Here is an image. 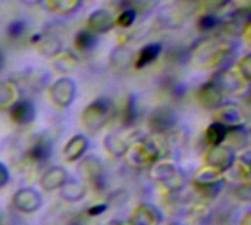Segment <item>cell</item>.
<instances>
[{
    "label": "cell",
    "mask_w": 251,
    "mask_h": 225,
    "mask_svg": "<svg viewBox=\"0 0 251 225\" xmlns=\"http://www.w3.org/2000/svg\"><path fill=\"white\" fill-rule=\"evenodd\" d=\"M126 225H128V224H126Z\"/></svg>",
    "instance_id": "45"
},
{
    "label": "cell",
    "mask_w": 251,
    "mask_h": 225,
    "mask_svg": "<svg viewBox=\"0 0 251 225\" xmlns=\"http://www.w3.org/2000/svg\"><path fill=\"white\" fill-rule=\"evenodd\" d=\"M115 25V19L107 10H96L91 13L87 19V29L93 34H104L109 29H112Z\"/></svg>",
    "instance_id": "19"
},
{
    "label": "cell",
    "mask_w": 251,
    "mask_h": 225,
    "mask_svg": "<svg viewBox=\"0 0 251 225\" xmlns=\"http://www.w3.org/2000/svg\"><path fill=\"white\" fill-rule=\"evenodd\" d=\"M213 122L221 124L226 130L241 128L247 124V113L246 111L235 103H224L218 109H215Z\"/></svg>",
    "instance_id": "6"
},
{
    "label": "cell",
    "mask_w": 251,
    "mask_h": 225,
    "mask_svg": "<svg viewBox=\"0 0 251 225\" xmlns=\"http://www.w3.org/2000/svg\"><path fill=\"white\" fill-rule=\"evenodd\" d=\"M218 24H219V21H218V18H216L215 15H212V13H206V15H203V16L199 19L197 27H199V29H200V31H203V32H209V31H212L213 28H216V27H218Z\"/></svg>",
    "instance_id": "32"
},
{
    "label": "cell",
    "mask_w": 251,
    "mask_h": 225,
    "mask_svg": "<svg viewBox=\"0 0 251 225\" xmlns=\"http://www.w3.org/2000/svg\"><path fill=\"white\" fill-rule=\"evenodd\" d=\"M53 153V143L43 136H38L31 141V144L26 149V159L31 164H44L50 159Z\"/></svg>",
    "instance_id": "13"
},
{
    "label": "cell",
    "mask_w": 251,
    "mask_h": 225,
    "mask_svg": "<svg viewBox=\"0 0 251 225\" xmlns=\"http://www.w3.org/2000/svg\"><path fill=\"white\" fill-rule=\"evenodd\" d=\"M26 29V22L22 21V19H18V21H13L9 27H7V35L10 38H18L21 37Z\"/></svg>",
    "instance_id": "36"
},
{
    "label": "cell",
    "mask_w": 251,
    "mask_h": 225,
    "mask_svg": "<svg viewBox=\"0 0 251 225\" xmlns=\"http://www.w3.org/2000/svg\"><path fill=\"white\" fill-rule=\"evenodd\" d=\"M41 195L31 189V187H24L19 189L13 193L12 196V206L22 214H34L41 208Z\"/></svg>",
    "instance_id": "9"
},
{
    "label": "cell",
    "mask_w": 251,
    "mask_h": 225,
    "mask_svg": "<svg viewBox=\"0 0 251 225\" xmlns=\"http://www.w3.org/2000/svg\"><path fill=\"white\" fill-rule=\"evenodd\" d=\"M9 178H10V174H9L7 167L0 162V187L6 186L9 183Z\"/></svg>",
    "instance_id": "40"
},
{
    "label": "cell",
    "mask_w": 251,
    "mask_h": 225,
    "mask_svg": "<svg viewBox=\"0 0 251 225\" xmlns=\"http://www.w3.org/2000/svg\"><path fill=\"white\" fill-rule=\"evenodd\" d=\"M112 111H113L112 102L109 99H106V97L96 99L82 111L81 122L88 131L96 133L101 127H104V124L110 119Z\"/></svg>",
    "instance_id": "4"
},
{
    "label": "cell",
    "mask_w": 251,
    "mask_h": 225,
    "mask_svg": "<svg viewBox=\"0 0 251 225\" xmlns=\"http://www.w3.org/2000/svg\"><path fill=\"white\" fill-rule=\"evenodd\" d=\"M96 41H97V35L88 31L87 28L78 31L76 35L74 37V44L79 52H90L96 46Z\"/></svg>",
    "instance_id": "28"
},
{
    "label": "cell",
    "mask_w": 251,
    "mask_h": 225,
    "mask_svg": "<svg viewBox=\"0 0 251 225\" xmlns=\"http://www.w3.org/2000/svg\"><path fill=\"white\" fill-rule=\"evenodd\" d=\"M32 41L38 46V50L47 56H54L62 50V41L54 35H35L32 37Z\"/></svg>",
    "instance_id": "25"
},
{
    "label": "cell",
    "mask_w": 251,
    "mask_h": 225,
    "mask_svg": "<svg viewBox=\"0 0 251 225\" xmlns=\"http://www.w3.org/2000/svg\"><path fill=\"white\" fill-rule=\"evenodd\" d=\"M16 84H18V87L22 85L24 88L32 90V91H40L46 85V75L41 74V72H38V71H26L22 75L21 83H16Z\"/></svg>",
    "instance_id": "26"
},
{
    "label": "cell",
    "mask_w": 251,
    "mask_h": 225,
    "mask_svg": "<svg viewBox=\"0 0 251 225\" xmlns=\"http://www.w3.org/2000/svg\"><path fill=\"white\" fill-rule=\"evenodd\" d=\"M75 93H76L75 83L66 77L56 80L49 88V96H50L51 103L57 108H62V109L68 108L74 102Z\"/></svg>",
    "instance_id": "8"
},
{
    "label": "cell",
    "mask_w": 251,
    "mask_h": 225,
    "mask_svg": "<svg viewBox=\"0 0 251 225\" xmlns=\"http://www.w3.org/2000/svg\"><path fill=\"white\" fill-rule=\"evenodd\" d=\"M175 124H176V116L168 108H160L154 111L149 119V125L156 136H163V134L171 133Z\"/></svg>",
    "instance_id": "12"
},
{
    "label": "cell",
    "mask_w": 251,
    "mask_h": 225,
    "mask_svg": "<svg viewBox=\"0 0 251 225\" xmlns=\"http://www.w3.org/2000/svg\"><path fill=\"white\" fill-rule=\"evenodd\" d=\"M21 88L13 80L0 81V111H9L19 99Z\"/></svg>",
    "instance_id": "20"
},
{
    "label": "cell",
    "mask_w": 251,
    "mask_h": 225,
    "mask_svg": "<svg viewBox=\"0 0 251 225\" xmlns=\"http://www.w3.org/2000/svg\"><path fill=\"white\" fill-rule=\"evenodd\" d=\"M0 225H1V217H0Z\"/></svg>",
    "instance_id": "43"
},
{
    "label": "cell",
    "mask_w": 251,
    "mask_h": 225,
    "mask_svg": "<svg viewBox=\"0 0 251 225\" xmlns=\"http://www.w3.org/2000/svg\"><path fill=\"white\" fill-rule=\"evenodd\" d=\"M224 144L231 150H243L249 144V131L246 127L228 130Z\"/></svg>",
    "instance_id": "24"
},
{
    "label": "cell",
    "mask_w": 251,
    "mask_h": 225,
    "mask_svg": "<svg viewBox=\"0 0 251 225\" xmlns=\"http://www.w3.org/2000/svg\"><path fill=\"white\" fill-rule=\"evenodd\" d=\"M224 183H225V172L209 165H203L200 169H197L193 178V184L196 190L201 196H210V197L219 193V189Z\"/></svg>",
    "instance_id": "5"
},
{
    "label": "cell",
    "mask_w": 251,
    "mask_h": 225,
    "mask_svg": "<svg viewBox=\"0 0 251 225\" xmlns=\"http://www.w3.org/2000/svg\"><path fill=\"white\" fill-rule=\"evenodd\" d=\"M134 19H135V12L131 9H125L122 10V13L118 15V18L115 19V24L122 28H128L134 24Z\"/></svg>",
    "instance_id": "35"
},
{
    "label": "cell",
    "mask_w": 251,
    "mask_h": 225,
    "mask_svg": "<svg viewBox=\"0 0 251 225\" xmlns=\"http://www.w3.org/2000/svg\"><path fill=\"white\" fill-rule=\"evenodd\" d=\"M3 65H4V56H3V53L0 52V71H1V68H3Z\"/></svg>",
    "instance_id": "42"
},
{
    "label": "cell",
    "mask_w": 251,
    "mask_h": 225,
    "mask_svg": "<svg viewBox=\"0 0 251 225\" xmlns=\"http://www.w3.org/2000/svg\"><path fill=\"white\" fill-rule=\"evenodd\" d=\"M125 3L128 6L126 9H131L137 13V12H146L151 9L154 4V0H125Z\"/></svg>",
    "instance_id": "34"
},
{
    "label": "cell",
    "mask_w": 251,
    "mask_h": 225,
    "mask_svg": "<svg viewBox=\"0 0 251 225\" xmlns=\"http://www.w3.org/2000/svg\"><path fill=\"white\" fill-rule=\"evenodd\" d=\"M37 109L29 99H19L10 109L9 116L13 124L16 125H28L35 119Z\"/></svg>",
    "instance_id": "14"
},
{
    "label": "cell",
    "mask_w": 251,
    "mask_h": 225,
    "mask_svg": "<svg viewBox=\"0 0 251 225\" xmlns=\"http://www.w3.org/2000/svg\"><path fill=\"white\" fill-rule=\"evenodd\" d=\"M226 3H228V0H201V6L206 7V10H209V12L225 6Z\"/></svg>",
    "instance_id": "38"
},
{
    "label": "cell",
    "mask_w": 251,
    "mask_h": 225,
    "mask_svg": "<svg viewBox=\"0 0 251 225\" xmlns=\"http://www.w3.org/2000/svg\"><path fill=\"white\" fill-rule=\"evenodd\" d=\"M162 214L149 203L140 205L131 215L128 225H160Z\"/></svg>",
    "instance_id": "18"
},
{
    "label": "cell",
    "mask_w": 251,
    "mask_h": 225,
    "mask_svg": "<svg viewBox=\"0 0 251 225\" xmlns=\"http://www.w3.org/2000/svg\"><path fill=\"white\" fill-rule=\"evenodd\" d=\"M234 56V46L228 40L210 38L196 47L193 53V63L199 69L226 68L228 60Z\"/></svg>",
    "instance_id": "2"
},
{
    "label": "cell",
    "mask_w": 251,
    "mask_h": 225,
    "mask_svg": "<svg viewBox=\"0 0 251 225\" xmlns=\"http://www.w3.org/2000/svg\"><path fill=\"white\" fill-rule=\"evenodd\" d=\"M166 143L163 139L149 137L138 139L134 143L126 144V149L122 155L125 164L132 169H149L157 161L163 159L166 155Z\"/></svg>",
    "instance_id": "1"
},
{
    "label": "cell",
    "mask_w": 251,
    "mask_h": 225,
    "mask_svg": "<svg viewBox=\"0 0 251 225\" xmlns=\"http://www.w3.org/2000/svg\"><path fill=\"white\" fill-rule=\"evenodd\" d=\"M210 81L225 94V97L241 93L246 88V84H247L240 77L237 69H231V68L218 69V72L212 77Z\"/></svg>",
    "instance_id": "7"
},
{
    "label": "cell",
    "mask_w": 251,
    "mask_h": 225,
    "mask_svg": "<svg viewBox=\"0 0 251 225\" xmlns=\"http://www.w3.org/2000/svg\"><path fill=\"white\" fill-rule=\"evenodd\" d=\"M235 159H237L235 152L226 147L225 144L209 147L207 152L204 153V165L213 167L222 172H226L232 167Z\"/></svg>",
    "instance_id": "10"
},
{
    "label": "cell",
    "mask_w": 251,
    "mask_h": 225,
    "mask_svg": "<svg viewBox=\"0 0 251 225\" xmlns=\"http://www.w3.org/2000/svg\"><path fill=\"white\" fill-rule=\"evenodd\" d=\"M88 149V139L84 136V134H76V136H72L66 144L63 146V150H62V158L65 162L68 164H74V162H78L87 152Z\"/></svg>",
    "instance_id": "16"
},
{
    "label": "cell",
    "mask_w": 251,
    "mask_h": 225,
    "mask_svg": "<svg viewBox=\"0 0 251 225\" xmlns=\"http://www.w3.org/2000/svg\"><path fill=\"white\" fill-rule=\"evenodd\" d=\"M150 177L162 184V187L169 193H178L185 186V175L174 161L160 159L150 168Z\"/></svg>",
    "instance_id": "3"
},
{
    "label": "cell",
    "mask_w": 251,
    "mask_h": 225,
    "mask_svg": "<svg viewBox=\"0 0 251 225\" xmlns=\"http://www.w3.org/2000/svg\"><path fill=\"white\" fill-rule=\"evenodd\" d=\"M197 99H199V103L206 108V109H210V111H215L218 109L219 106L224 105L225 102V94L212 83H206L200 87L199 93H197Z\"/></svg>",
    "instance_id": "15"
},
{
    "label": "cell",
    "mask_w": 251,
    "mask_h": 225,
    "mask_svg": "<svg viewBox=\"0 0 251 225\" xmlns=\"http://www.w3.org/2000/svg\"><path fill=\"white\" fill-rule=\"evenodd\" d=\"M76 66V57L71 52H59L51 57V68L57 74H69Z\"/></svg>",
    "instance_id": "23"
},
{
    "label": "cell",
    "mask_w": 251,
    "mask_h": 225,
    "mask_svg": "<svg viewBox=\"0 0 251 225\" xmlns=\"http://www.w3.org/2000/svg\"><path fill=\"white\" fill-rule=\"evenodd\" d=\"M237 72L240 74V77L249 83L251 78V57L250 55H246L240 62H238V68H237Z\"/></svg>",
    "instance_id": "33"
},
{
    "label": "cell",
    "mask_w": 251,
    "mask_h": 225,
    "mask_svg": "<svg viewBox=\"0 0 251 225\" xmlns=\"http://www.w3.org/2000/svg\"><path fill=\"white\" fill-rule=\"evenodd\" d=\"M235 196L243 200V202H250L251 192H250V183H244V184H240L235 190Z\"/></svg>",
    "instance_id": "37"
},
{
    "label": "cell",
    "mask_w": 251,
    "mask_h": 225,
    "mask_svg": "<svg viewBox=\"0 0 251 225\" xmlns=\"http://www.w3.org/2000/svg\"><path fill=\"white\" fill-rule=\"evenodd\" d=\"M85 195H87V187L82 183L75 181V180H69V178L60 189V197L69 203H75V202L82 200L85 197Z\"/></svg>",
    "instance_id": "21"
},
{
    "label": "cell",
    "mask_w": 251,
    "mask_h": 225,
    "mask_svg": "<svg viewBox=\"0 0 251 225\" xmlns=\"http://www.w3.org/2000/svg\"><path fill=\"white\" fill-rule=\"evenodd\" d=\"M72 225H78V224H72Z\"/></svg>",
    "instance_id": "44"
},
{
    "label": "cell",
    "mask_w": 251,
    "mask_h": 225,
    "mask_svg": "<svg viewBox=\"0 0 251 225\" xmlns=\"http://www.w3.org/2000/svg\"><path fill=\"white\" fill-rule=\"evenodd\" d=\"M103 146H104V149H106L109 153H112V155L116 156V158H122V155H124L125 149H126V143H125L121 137H118V136H115V134H109V136L104 139Z\"/></svg>",
    "instance_id": "30"
},
{
    "label": "cell",
    "mask_w": 251,
    "mask_h": 225,
    "mask_svg": "<svg viewBox=\"0 0 251 225\" xmlns=\"http://www.w3.org/2000/svg\"><path fill=\"white\" fill-rule=\"evenodd\" d=\"M107 211V205L106 203H100V205H93L88 208L87 211V215L88 217H97V215H101Z\"/></svg>",
    "instance_id": "39"
},
{
    "label": "cell",
    "mask_w": 251,
    "mask_h": 225,
    "mask_svg": "<svg viewBox=\"0 0 251 225\" xmlns=\"http://www.w3.org/2000/svg\"><path fill=\"white\" fill-rule=\"evenodd\" d=\"M66 181H68V172L65 168L50 167L41 174L38 184L44 192H54V190H60Z\"/></svg>",
    "instance_id": "17"
},
{
    "label": "cell",
    "mask_w": 251,
    "mask_h": 225,
    "mask_svg": "<svg viewBox=\"0 0 251 225\" xmlns=\"http://www.w3.org/2000/svg\"><path fill=\"white\" fill-rule=\"evenodd\" d=\"M138 116V111H137V105L132 96L128 97V100L125 102L124 108H122V113H121V124L125 128H129L135 124Z\"/></svg>",
    "instance_id": "29"
},
{
    "label": "cell",
    "mask_w": 251,
    "mask_h": 225,
    "mask_svg": "<svg viewBox=\"0 0 251 225\" xmlns=\"http://www.w3.org/2000/svg\"><path fill=\"white\" fill-rule=\"evenodd\" d=\"M78 172L84 180H87L96 189L104 187V168L97 158L88 156L82 159L81 164L78 165Z\"/></svg>",
    "instance_id": "11"
},
{
    "label": "cell",
    "mask_w": 251,
    "mask_h": 225,
    "mask_svg": "<svg viewBox=\"0 0 251 225\" xmlns=\"http://www.w3.org/2000/svg\"><path fill=\"white\" fill-rule=\"evenodd\" d=\"M226 133H228V130H226L225 127H222V125L218 124V122H212V124L207 127L206 133H204L206 143L209 144V147L221 146V144H224V141H225Z\"/></svg>",
    "instance_id": "27"
},
{
    "label": "cell",
    "mask_w": 251,
    "mask_h": 225,
    "mask_svg": "<svg viewBox=\"0 0 251 225\" xmlns=\"http://www.w3.org/2000/svg\"><path fill=\"white\" fill-rule=\"evenodd\" d=\"M241 225H251V215L250 214H246V217L243 218Z\"/></svg>",
    "instance_id": "41"
},
{
    "label": "cell",
    "mask_w": 251,
    "mask_h": 225,
    "mask_svg": "<svg viewBox=\"0 0 251 225\" xmlns=\"http://www.w3.org/2000/svg\"><path fill=\"white\" fill-rule=\"evenodd\" d=\"M160 52H162V46L159 43H150V44L144 46L137 53V56L134 59V66L137 69H143V68L149 66L159 57Z\"/></svg>",
    "instance_id": "22"
},
{
    "label": "cell",
    "mask_w": 251,
    "mask_h": 225,
    "mask_svg": "<svg viewBox=\"0 0 251 225\" xmlns=\"http://www.w3.org/2000/svg\"><path fill=\"white\" fill-rule=\"evenodd\" d=\"M79 0H49L50 7L59 13H69L78 7Z\"/></svg>",
    "instance_id": "31"
}]
</instances>
